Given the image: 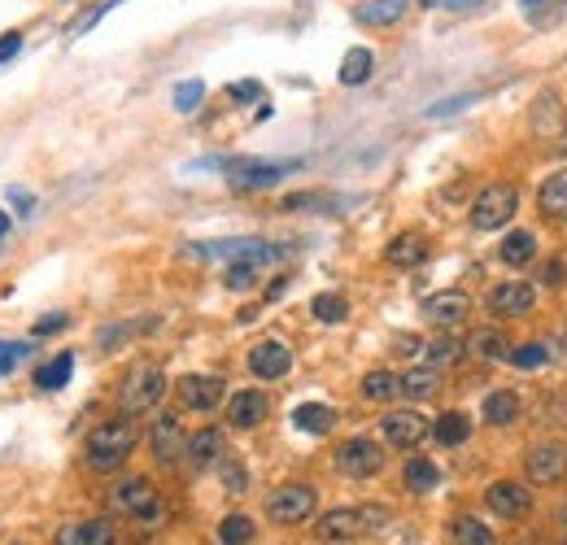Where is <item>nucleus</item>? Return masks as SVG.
<instances>
[{
  "label": "nucleus",
  "mask_w": 567,
  "mask_h": 545,
  "mask_svg": "<svg viewBox=\"0 0 567 545\" xmlns=\"http://www.w3.org/2000/svg\"><path fill=\"white\" fill-rule=\"evenodd\" d=\"M136 441H140V432L127 415L96 423L88 432V467L92 471H118L131 458V450H136Z\"/></svg>",
  "instance_id": "obj_1"
},
{
  "label": "nucleus",
  "mask_w": 567,
  "mask_h": 545,
  "mask_svg": "<svg viewBox=\"0 0 567 545\" xmlns=\"http://www.w3.org/2000/svg\"><path fill=\"white\" fill-rule=\"evenodd\" d=\"M389 524V506H341L319 519V541H358Z\"/></svg>",
  "instance_id": "obj_2"
},
{
  "label": "nucleus",
  "mask_w": 567,
  "mask_h": 545,
  "mask_svg": "<svg viewBox=\"0 0 567 545\" xmlns=\"http://www.w3.org/2000/svg\"><path fill=\"white\" fill-rule=\"evenodd\" d=\"M162 393H166V371L158 362H140L118 384V406H123V415H144V410H153L162 402Z\"/></svg>",
  "instance_id": "obj_3"
},
{
  "label": "nucleus",
  "mask_w": 567,
  "mask_h": 545,
  "mask_svg": "<svg viewBox=\"0 0 567 545\" xmlns=\"http://www.w3.org/2000/svg\"><path fill=\"white\" fill-rule=\"evenodd\" d=\"M110 506L118 515H131L136 524H149V528H158L166 519V506L158 498V489H153L144 476H131V480L118 484V489L110 493Z\"/></svg>",
  "instance_id": "obj_4"
},
{
  "label": "nucleus",
  "mask_w": 567,
  "mask_h": 545,
  "mask_svg": "<svg viewBox=\"0 0 567 545\" xmlns=\"http://www.w3.org/2000/svg\"><path fill=\"white\" fill-rule=\"evenodd\" d=\"M515 210H520V192L511 184H489L472 201V227L476 232H498V227H506L515 218Z\"/></svg>",
  "instance_id": "obj_5"
},
{
  "label": "nucleus",
  "mask_w": 567,
  "mask_h": 545,
  "mask_svg": "<svg viewBox=\"0 0 567 545\" xmlns=\"http://www.w3.org/2000/svg\"><path fill=\"white\" fill-rule=\"evenodd\" d=\"M319 506V493L310 484H280L267 498V515L271 524H306Z\"/></svg>",
  "instance_id": "obj_6"
},
{
  "label": "nucleus",
  "mask_w": 567,
  "mask_h": 545,
  "mask_svg": "<svg viewBox=\"0 0 567 545\" xmlns=\"http://www.w3.org/2000/svg\"><path fill=\"white\" fill-rule=\"evenodd\" d=\"M380 467H384V450L371 436H354V441H345L341 450H336V471L349 480H367V476H376Z\"/></svg>",
  "instance_id": "obj_7"
},
{
  "label": "nucleus",
  "mask_w": 567,
  "mask_h": 545,
  "mask_svg": "<svg viewBox=\"0 0 567 545\" xmlns=\"http://www.w3.org/2000/svg\"><path fill=\"white\" fill-rule=\"evenodd\" d=\"M380 428H384V441L397 445V450H415V445L432 432L419 410H389V415L380 419Z\"/></svg>",
  "instance_id": "obj_8"
},
{
  "label": "nucleus",
  "mask_w": 567,
  "mask_h": 545,
  "mask_svg": "<svg viewBox=\"0 0 567 545\" xmlns=\"http://www.w3.org/2000/svg\"><path fill=\"white\" fill-rule=\"evenodd\" d=\"M149 445H153V458H158L162 467H175L179 458L188 454V436H184V428H179L175 415H158V419H153Z\"/></svg>",
  "instance_id": "obj_9"
},
{
  "label": "nucleus",
  "mask_w": 567,
  "mask_h": 545,
  "mask_svg": "<svg viewBox=\"0 0 567 545\" xmlns=\"http://www.w3.org/2000/svg\"><path fill=\"white\" fill-rule=\"evenodd\" d=\"M533 306H537V293L528 280H502L489 293V314H498V319H520Z\"/></svg>",
  "instance_id": "obj_10"
},
{
  "label": "nucleus",
  "mask_w": 567,
  "mask_h": 545,
  "mask_svg": "<svg viewBox=\"0 0 567 545\" xmlns=\"http://www.w3.org/2000/svg\"><path fill=\"white\" fill-rule=\"evenodd\" d=\"M284 171H288L284 162H232L227 166V184L236 192H258V188L280 184Z\"/></svg>",
  "instance_id": "obj_11"
},
{
  "label": "nucleus",
  "mask_w": 567,
  "mask_h": 545,
  "mask_svg": "<svg viewBox=\"0 0 567 545\" xmlns=\"http://www.w3.org/2000/svg\"><path fill=\"white\" fill-rule=\"evenodd\" d=\"M485 502H489V511H493V515H502V519H524L528 511H533V493H528L524 484H515V480L489 484Z\"/></svg>",
  "instance_id": "obj_12"
},
{
  "label": "nucleus",
  "mask_w": 567,
  "mask_h": 545,
  "mask_svg": "<svg viewBox=\"0 0 567 545\" xmlns=\"http://www.w3.org/2000/svg\"><path fill=\"white\" fill-rule=\"evenodd\" d=\"M249 371L258 380H280V375L293 371V349L280 345V341H262L249 349Z\"/></svg>",
  "instance_id": "obj_13"
},
{
  "label": "nucleus",
  "mask_w": 567,
  "mask_h": 545,
  "mask_svg": "<svg viewBox=\"0 0 567 545\" xmlns=\"http://www.w3.org/2000/svg\"><path fill=\"white\" fill-rule=\"evenodd\" d=\"M467 314H472V297L458 293V288H445V293H432L424 301V319L437 327H454V323H463Z\"/></svg>",
  "instance_id": "obj_14"
},
{
  "label": "nucleus",
  "mask_w": 567,
  "mask_h": 545,
  "mask_svg": "<svg viewBox=\"0 0 567 545\" xmlns=\"http://www.w3.org/2000/svg\"><path fill=\"white\" fill-rule=\"evenodd\" d=\"M528 476L537 484H559L567 476V445H559V441L537 445V450L528 454Z\"/></svg>",
  "instance_id": "obj_15"
},
{
  "label": "nucleus",
  "mask_w": 567,
  "mask_h": 545,
  "mask_svg": "<svg viewBox=\"0 0 567 545\" xmlns=\"http://www.w3.org/2000/svg\"><path fill=\"white\" fill-rule=\"evenodd\" d=\"M179 402L188 410H214L223 402V380L219 375H184L179 380Z\"/></svg>",
  "instance_id": "obj_16"
},
{
  "label": "nucleus",
  "mask_w": 567,
  "mask_h": 545,
  "mask_svg": "<svg viewBox=\"0 0 567 545\" xmlns=\"http://www.w3.org/2000/svg\"><path fill=\"white\" fill-rule=\"evenodd\" d=\"M53 545H114V524L110 519H75V524L57 528Z\"/></svg>",
  "instance_id": "obj_17"
},
{
  "label": "nucleus",
  "mask_w": 567,
  "mask_h": 545,
  "mask_svg": "<svg viewBox=\"0 0 567 545\" xmlns=\"http://www.w3.org/2000/svg\"><path fill=\"white\" fill-rule=\"evenodd\" d=\"M533 131L541 140H559L567 131V114H563V101L554 92H541L537 105H533Z\"/></svg>",
  "instance_id": "obj_18"
},
{
  "label": "nucleus",
  "mask_w": 567,
  "mask_h": 545,
  "mask_svg": "<svg viewBox=\"0 0 567 545\" xmlns=\"http://www.w3.org/2000/svg\"><path fill=\"white\" fill-rule=\"evenodd\" d=\"M267 415H271V402L258 389H245V393H236L232 402H227V419H232V428H258Z\"/></svg>",
  "instance_id": "obj_19"
},
{
  "label": "nucleus",
  "mask_w": 567,
  "mask_h": 545,
  "mask_svg": "<svg viewBox=\"0 0 567 545\" xmlns=\"http://www.w3.org/2000/svg\"><path fill=\"white\" fill-rule=\"evenodd\" d=\"M410 9V0H363V5L354 9V22H363V27H393V22H402Z\"/></svg>",
  "instance_id": "obj_20"
},
{
  "label": "nucleus",
  "mask_w": 567,
  "mask_h": 545,
  "mask_svg": "<svg viewBox=\"0 0 567 545\" xmlns=\"http://www.w3.org/2000/svg\"><path fill=\"white\" fill-rule=\"evenodd\" d=\"M219 458H223V432H219V428H201V432L188 441V463H192V471L214 467Z\"/></svg>",
  "instance_id": "obj_21"
},
{
  "label": "nucleus",
  "mask_w": 567,
  "mask_h": 545,
  "mask_svg": "<svg viewBox=\"0 0 567 545\" xmlns=\"http://www.w3.org/2000/svg\"><path fill=\"white\" fill-rule=\"evenodd\" d=\"M384 258H389L393 266H402V271H410V266H419L428 258V240L419 236V232H402L389 245V253H384Z\"/></svg>",
  "instance_id": "obj_22"
},
{
  "label": "nucleus",
  "mask_w": 567,
  "mask_h": 545,
  "mask_svg": "<svg viewBox=\"0 0 567 545\" xmlns=\"http://www.w3.org/2000/svg\"><path fill=\"white\" fill-rule=\"evenodd\" d=\"M371 70H376V53L371 48H349V53L341 57V83L345 88H358V83H367L371 79Z\"/></svg>",
  "instance_id": "obj_23"
},
{
  "label": "nucleus",
  "mask_w": 567,
  "mask_h": 545,
  "mask_svg": "<svg viewBox=\"0 0 567 545\" xmlns=\"http://www.w3.org/2000/svg\"><path fill=\"white\" fill-rule=\"evenodd\" d=\"M537 205H541V214L546 218H567V171H559V175H550L546 184H541V192H537Z\"/></svg>",
  "instance_id": "obj_24"
},
{
  "label": "nucleus",
  "mask_w": 567,
  "mask_h": 545,
  "mask_svg": "<svg viewBox=\"0 0 567 545\" xmlns=\"http://www.w3.org/2000/svg\"><path fill=\"white\" fill-rule=\"evenodd\" d=\"M293 423L301 432H310V436H328L332 423H336V410L323 406V402H306V406L293 410Z\"/></svg>",
  "instance_id": "obj_25"
},
{
  "label": "nucleus",
  "mask_w": 567,
  "mask_h": 545,
  "mask_svg": "<svg viewBox=\"0 0 567 545\" xmlns=\"http://www.w3.org/2000/svg\"><path fill=\"white\" fill-rule=\"evenodd\" d=\"M485 419L493 423V428H506V423L520 419V397H515L511 389H493L485 397Z\"/></svg>",
  "instance_id": "obj_26"
},
{
  "label": "nucleus",
  "mask_w": 567,
  "mask_h": 545,
  "mask_svg": "<svg viewBox=\"0 0 567 545\" xmlns=\"http://www.w3.org/2000/svg\"><path fill=\"white\" fill-rule=\"evenodd\" d=\"M402 476H406V489L410 493H432L441 484V467L432 463V458H410Z\"/></svg>",
  "instance_id": "obj_27"
},
{
  "label": "nucleus",
  "mask_w": 567,
  "mask_h": 545,
  "mask_svg": "<svg viewBox=\"0 0 567 545\" xmlns=\"http://www.w3.org/2000/svg\"><path fill=\"white\" fill-rule=\"evenodd\" d=\"M432 436H437L441 445H463L467 436H472V419H467L463 410H445L437 419V428H432Z\"/></svg>",
  "instance_id": "obj_28"
},
{
  "label": "nucleus",
  "mask_w": 567,
  "mask_h": 545,
  "mask_svg": "<svg viewBox=\"0 0 567 545\" xmlns=\"http://www.w3.org/2000/svg\"><path fill=\"white\" fill-rule=\"evenodd\" d=\"M70 375H75V358L70 354H57L48 367H40V375H35V384H40L44 393H57V389H66L70 384Z\"/></svg>",
  "instance_id": "obj_29"
},
{
  "label": "nucleus",
  "mask_w": 567,
  "mask_h": 545,
  "mask_svg": "<svg viewBox=\"0 0 567 545\" xmlns=\"http://www.w3.org/2000/svg\"><path fill=\"white\" fill-rule=\"evenodd\" d=\"M402 393V375L393 371H367L363 375V397L367 402H389V397Z\"/></svg>",
  "instance_id": "obj_30"
},
{
  "label": "nucleus",
  "mask_w": 567,
  "mask_h": 545,
  "mask_svg": "<svg viewBox=\"0 0 567 545\" xmlns=\"http://www.w3.org/2000/svg\"><path fill=\"white\" fill-rule=\"evenodd\" d=\"M450 532H454V545H498V537H493V532L472 515H458L450 524Z\"/></svg>",
  "instance_id": "obj_31"
},
{
  "label": "nucleus",
  "mask_w": 567,
  "mask_h": 545,
  "mask_svg": "<svg viewBox=\"0 0 567 545\" xmlns=\"http://www.w3.org/2000/svg\"><path fill=\"white\" fill-rule=\"evenodd\" d=\"M437 389H441L437 367H415V371H406V375H402V393H406V397H415V402H419V397H432Z\"/></svg>",
  "instance_id": "obj_32"
},
{
  "label": "nucleus",
  "mask_w": 567,
  "mask_h": 545,
  "mask_svg": "<svg viewBox=\"0 0 567 545\" xmlns=\"http://www.w3.org/2000/svg\"><path fill=\"white\" fill-rule=\"evenodd\" d=\"M533 253H537V236H533V232H511V236L502 240V262H506V266L533 262Z\"/></svg>",
  "instance_id": "obj_33"
},
{
  "label": "nucleus",
  "mask_w": 567,
  "mask_h": 545,
  "mask_svg": "<svg viewBox=\"0 0 567 545\" xmlns=\"http://www.w3.org/2000/svg\"><path fill=\"white\" fill-rule=\"evenodd\" d=\"M472 354H480L485 362H502V358H511V345H506V336H502V332L485 327V332H476V336H472Z\"/></svg>",
  "instance_id": "obj_34"
},
{
  "label": "nucleus",
  "mask_w": 567,
  "mask_h": 545,
  "mask_svg": "<svg viewBox=\"0 0 567 545\" xmlns=\"http://www.w3.org/2000/svg\"><path fill=\"white\" fill-rule=\"evenodd\" d=\"M310 314H315L319 323H345L349 301H345L341 293H319L315 301H310Z\"/></svg>",
  "instance_id": "obj_35"
},
{
  "label": "nucleus",
  "mask_w": 567,
  "mask_h": 545,
  "mask_svg": "<svg viewBox=\"0 0 567 545\" xmlns=\"http://www.w3.org/2000/svg\"><path fill=\"white\" fill-rule=\"evenodd\" d=\"M428 349V367H454L458 358H463V341H454V336H437L432 345H424Z\"/></svg>",
  "instance_id": "obj_36"
},
{
  "label": "nucleus",
  "mask_w": 567,
  "mask_h": 545,
  "mask_svg": "<svg viewBox=\"0 0 567 545\" xmlns=\"http://www.w3.org/2000/svg\"><path fill=\"white\" fill-rule=\"evenodd\" d=\"M219 541L223 545H249L253 541V519L249 515H227L219 524Z\"/></svg>",
  "instance_id": "obj_37"
},
{
  "label": "nucleus",
  "mask_w": 567,
  "mask_h": 545,
  "mask_svg": "<svg viewBox=\"0 0 567 545\" xmlns=\"http://www.w3.org/2000/svg\"><path fill=\"white\" fill-rule=\"evenodd\" d=\"M258 271H262L258 262H227V275H223V280H227V288L245 293V288L258 284Z\"/></svg>",
  "instance_id": "obj_38"
},
{
  "label": "nucleus",
  "mask_w": 567,
  "mask_h": 545,
  "mask_svg": "<svg viewBox=\"0 0 567 545\" xmlns=\"http://www.w3.org/2000/svg\"><path fill=\"white\" fill-rule=\"evenodd\" d=\"M546 358H550V349H546V345L528 341V345H520V349H511V358H506V362H515L520 371H533V367H541Z\"/></svg>",
  "instance_id": "obj_39"
},
{
  "label": "nucleus",
  "mask_w": 567,
  "mask_h": 545,
  "mask_svg": "<svg viewBox=\"0 0 567 545\" xmlns=\"http://www.w3.org/2000/svg\"><path fill=\"white\" fill-rule=\"evenodd\" d=\"M201 101H205V83L201 79H188V83H179L175 88V109L179 114H192Z\"/></svg>",
  "instance_id": "obj_40"
},
{
  "label": "nucleus",
  "mask_w": 567,
  "mask_h": 545,
  "mask_svg": "<svg viewBox=\"0 0 567 545\" xmlns=\"http://www.w3.org/2000/svg\"><path fill=\"white\" fill-rule=\"evenodd\" d=\"M153 327V319H144V323H118V327H105L101 332V349H114V345H123V341H131L136 332H149Z\"/></svg>",
  "instance_id": "obj_41"
},
{
  "label": "nucleus",
  "mask_w": 567,
  "mask_h": 545,
  "mask_svg": "<svg viewBox=\"0 0 567 545\" xmlns=\"http://www.w3.org/2000/svg\"><path fill=\"white\" fill-rule=\"evenodd\" d=\"M223 484H227V493H245L249 489V471L240 463H223Z\"/></svg>",
  "instance_id": "obj_42"
},
{
  "label": "nucleus",
  "mask_w": 567,
  "mask_h": 545,
  "mask_svg": "<svg viewBox=\"0 0 567 545\" xmlns=\"http://www.w3.org/2000/svg\"><path fill=\"white\" fill-rule=\"evenodd\" d=\"M227 96H232V101H240V105H245V101H258V96H262V83H258V79H240V83H232V88H227Z\"/></svg>",
  "instance_id": "obj_43"
},
{
  "label": "nucleus",
  "mask_w": 567,
  "mask_h": 545,
  "mask_svg": "<svg viewBox=\"0 0 567 545\" xmlns=\"http://www.w3.org/2000/svg\"><path fill=\"white\" fill-rule=\"evenodd\" d=\"M463 105H472V96H450V101H441V105H432L428 109V118H445V114H458Z\"/></svg>",
  "instance_id": "obj_44"
},
{
  "label": "nucleus",
  "mask_w": 567,
  "mask_h": 545,
  "mask_svg": "<svg viewBox=\"0 0 567 545\" xmlns=\"http://www.w3.org/2000/svg\"><path fill=\"white\" fill-rule=\"evenodd\" d=\"M18 53H22V35L18 31L0 35V62H9V57H18Z\"/></svg>",
  "instance_id": "obj_45"
},
{
  "label": "nucleus",
  "mask_w": 567,
  "mask_h": 545,
  "mask_svg": "<svg viewBox=\"0 0 567 545\" xmlns=\"http://www.w3.org/2000/svg\"><path fill=\"white\" fill-rule=\"evenodd\" d=\"M419 349H424V341H419V336H397V341H393V354H402V358H415Z\"/></svg>",
  "instance_id": "obj_46"
},
{
  "label": "nucleus",
  "mask_w": 567,
  "mask_h": 545,
  "mask_svg": "<svg viewBox=\"0 0 567 545\" xmlns=\"http://www.w3.org/2000/svg\"><path fill=\"white\" fill-rule=\"evenodd\" d=\"M563 275H567V266L559 262V258H554V262H546V266H541V284H563Z\"/></svg>",
  "instance_id": "obj_47"
},
{
  "label": "nucleus",
  "mask_w": 567,
  "mask_h": 545,
  "mask_svg": "<svg viewBox=\"0 0 567 545\" xmlns=\"http://www.w3.org/2000/svg\"><path fill=\"white\" fill-rule=\"evenodd\" d=\"M27 354V349L22 345H0V371H14V362Z\"/></svg>",
  "instance_id": "obj_48"
},
{
  "label": "nucleus",
  "mask_w": 567,
  "mask_h": 545,
  "mask_svg": "<svg viewBox=\"0 0 567 545\" xmlns=\"http://www.w3.org/2000/svg\"><path fill=\"white\" fill-rule=\"evenodd\" d=\"M70 319H66V314H53V319H40V323H35V336H48V332H62V327H66Z\"/></svg>",
  "instance_id": "obj_49"
},
{
  "label": "nucleus",
  "mask_w": 567,
  "mask_h": 545,
  "mask_svg": "<svg viewBox=\"0 0 567 545\" xmlns=\"http://www.w3.org/2000/svg\"><path fill=\"white\" fill-rule=\"evenodd\" d=\"M9 201H14L18 205V214H31V192H22V188H9Z\"/></svg>",
  "instance_id": "obj_50"
},
{
  "label": "nucleus",
  "mask_w": 567,
  "mask_h": 545,
  "mask_svg": "<svg viewBox=\"0 0 567 545\" xmlns=\"http://www.w3.org/2000/svg\"><path fill=\"white\" fill-rule=\"evenodd\" d=\"M445 5H450V9H458V14H463V9H476L480 0H445Z\"/></svg>",
  "instance_id": "obj_51"
},
{
  "label": "nucleus",
  "mask_w": 567,
  "mask_h": 545,
  "mask_svg": "<svg viewBox=\"0 0 567 545\" xmlns=\"http://www.w3.org/2000/svg\"><path fill=\"white\" fill-rule=\"evenodd\" d=\"M5 236H9V214L0 210V240H5Z\"/></svg>",
  "instance_id": "obj_52"
},
{
  "label": "nucleus",
  "mask_w": 567,
  "mask_h": 545,
  "mask_svg": "<svg viewBox=\"0 0 567 545\" xmlns=\"http://www.w3.org/2000/svg\"><path fill=\"white\" fill-rule=\"evenodd\" d=\"M419 5H424V9H432V5H441V0H419Z\"/></svg>",
  "instance_id": "obj_53"
},
{
  "label": "nucleus",
  "mask_w": 567,
  "mask_h": 545,
  "mask_svg": "<svg viewBox=\"0 0 567 545\" xmlns=\"http://www.w3.org/2000/svg\"><path fill=\"white\" fill-rule=\"evenodd\" d=\"M524 5H541V0H524Z\"/></svg>",
  "instance_id": "obj_54"
},
{
  "label": "nucleus",
  "mask_w": 567,
  "mask_h": 545,
  "mask_svg": "<svg viewBox=\"0 0 567 545\" xmlns=\"http://www.w3.org/2000/svg\"><path fill=\"white\" fill-rule=\"evenodd\" d=\"M563 524H567V506H563Z\"/></svg>",
  "instance_id": "obj_55"
},
{
  "label": "nucleus",
  "mask_w": 567,
  "mask_h": 545,
  "mask_svg": "<svg viewBox=\"0 0 567 545\" xmlns=\"http://www.w3.org/2000/svg\"><path fill=\"white\" fill-rule=\"evenodd\" d=\"M563 545H567V541H563Z\"/></svg>",
  "instance_id": "obj_56"
}]
</instances>
